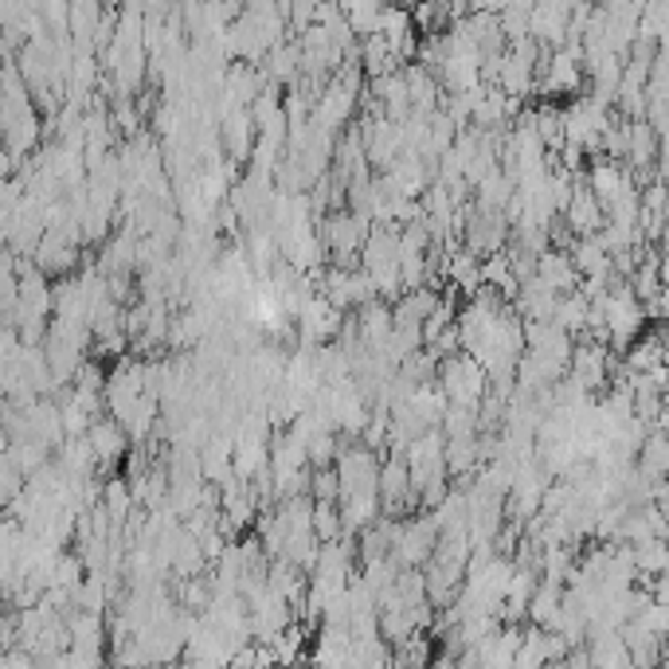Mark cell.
Listing matches in <instances>:
<instances>
[{"instance_id":"5","label":"cell","mask_w":669,"mask_h":669,"mask_svg":"<svg viewBox=\"0 0 669 669\" xmlns=\"http://www.w3.org/2000/svg\"><path fill=\"white\" fill-rule=\"evenodd\" d=\"M560 220L567 223V232H572L575 240L599 235V227H603V208L595 204V197L584 189V181H575L572 200H567V208H564V215H560Z\"/></svg>"},{"instance_id":"9","label":"cell","mask_w":669,"mask_h":669,"mask_svg":"<svg viewBox=\"0 0 669 669\" xmlns=\"http://www.w3.org/2000/svg\"><path fill=\"white\" fill-rule=\"evenodd\" d=\"M438 301H443V294L435 286H420V290L400 294V301L392 306V326H423L435 314Z\"/></svg>"},{"instance_id":"11","label":"cell","mask_w":669,"mask_h":669,"mask_svg":"<svg viewBox=\"0 0 669 669\" xmlns=\"http://www.w3.org/2000/svg\"><path fill=\"white\" fill-rule=\"evenodd\" d=\"M567 258H572L575 275L580 278H610V255L603 251V243L595 240V235H587V240H572Z\"/></svg>"},{"instance_id":"8","label":"cell","mask_w":669,"mask_h":669,"mask_svg":"<svg viewBox=\"0 0 669 669\" xmlns=\"http://www.w3.org/2000/svg\"><path fill=\"white\" fill-rule=\"evenodd\" d=\"M532 275L541 278L544 286H549L552 294H575V286H580V275H575L572 258H567V251H544V255H537V270Z\"/></svg>"},{"instance_id":"6","label":"cell","mask_w":669,"mask_h":669,"mask_svg":"<svg viewBox=\"0 0 669 669\" xmlns=\"http://www.w3.org/2000/svg\"><path fill=\"white\" fill-rule=\"evenodd\" d=\"M537 86H541L544 95H580V86H584V67H580V55L552 52L549 67H544V78Z\"/></svg>"},{"instance_id":"17","label":"cell","mask_w":669,"mask_h":669,"mask_svg":"<svg viewBox=\"0 0 669 669\" xmlns=\"http://www.w3.org/2000/svg\"><path fill=\"white\" fill-rule=\"evenodd\" d=\"M337 474L333 466L326 470H309V501H318V506H337Z\"/></svg>"},{"instance_id":"1","label":"cell","mask_w":669,"mask_h":669,"mask_svg":"<svg viewBox=\"0 0 669 669\" xmlns=\"http://www.w3.org/2000/svg\"><path fill=\"white\" fill-rule=\"evenodd\" d=\"M435 387L443 392L446 407H466V412H478L481 400L489 395V380L478 364L466 357V352H455V357H446L438 361V372H435Z\"/></svg>"},{"instance_id":"2","label":"cell","mask_w":669,"mask_h":669,"mask_svg":"<svg viewBox=\"0 0 669 669\" xmlns=\"http://www.w3.org/2000/svg\"><path fill=\"white\" fill-rule=\"evenodd\" d=\"M435 544H438L435 521H431L427 513H415V517H407V521H400V532H395L387 560H392L400 572H407V567H423L431 556H435Z\"/></svg>"},{"instance_id":"12","label":"cell","mask_w":669,"mask_h":669,"mask_svg":"<svg viewBox=\"0 0 669 669\" xmlns=\"http://www.w3.org/2000/svg\"><path fill=\"white\" fill-rule=\"evenodd\" d=\"M560 603H564V587L537 584V592H532L529 607H524V618H529V623H532L537 630H552V627H556Z\"/></svg>"},{"instance_id":"19","label":"cell","mask_w":669,"mask_h":669,"mask_svg":"<svg viewBox=\"0 0 669 669\" xmlns=\"http://www.w3.org/2000/svg\"><path fill=\"white\" fill-rule=\"evenodd\" d=\"M0 669H9V661H4V654H0Z\"/></svg>"},{"instance_id":"3","label":"cell","mask_w":669,"mask_h":669,"mask_svg":"<svg viewBox=\"0 0 669 669\" xmlns=\"http://www.w3.org/2000/svg\"><path fill=\"white\" fill-rule=\"evenodd\" d=\"M86 446H91V455H95V466H98V474H118V466H121V458L129 455V438H126V431L118 427L114 420H95L91 423V431H86Z\"/></svg>"},{"instance_id":"4","label":"cell","mask_w":669,"mask_h":669,"mask_svg":"<svg viewBox=\"0 0 669 669\" xmlns=\"http://www.w3.org/2000/svg\"><path fill=\"white\" fill-rule=\"evenodd\" d=\"M567 17H572V4H532L529 17V40L537 47H549V52H560L564 47V32H567Z\"/></svg>"},{"instance_id":"14","label":"cell","mask_w":669,"mask_h":669,"mask_svg":"<svg viewBox=\"0 0 669 669\" xmlns=\"http://www.w3.org/2000/svg\"><path fill=\"white\" fill-rule=\"evenodd\" d=\"M270 654H275V669H294L301 654H306V627L290 623V627L270 643Z\"/></svg>"},{"instance_id":"16","label":"cell","mask_w":669,"mask_h":669,"mask_svg":"<svg viewBox=\"0 0 669 669\" xmlns=\"http://www.w3.org/2000/svg\"><path fill=\"white\" fill-rule=\"evenodd\" d=\"M314 537H318V544H329V541H341V513H337V506H318L314 501Z\"/></svg>"},{"instance_id":"7","label":"cell","mask_w":669,"mask_h":669,"mask_svg":"<svg viewBox=\"0 0 669 669\" xmlns=\"http://www.w3.org/2000/svg\"><path fill=\"white\" fill-rule=\"evenodd\" d=\"M584 654H587V666L592 669H630L627 646L618 638V630H587V643H584Z\"/></svg>"},{"instance_id":"10","label":"cell","mask_w":669,"mask_h":669,"mask_svg":"<svg viewBox=\"0 0 669 669\" xmlns=\"http://www.w3.org/2000/svg\"><path fill=\"white\" fill-rule=\"evenodd\" d=\"M223 126H220V138L232 153V161H247L251 149H255V126H251V114L247 110H227L223 114Z\"/></svg>"},{"instance_id":"15","label":"cell","mask_w":669,"mask_h":669,"mask_svg":"<svg viewBox=\"0 0 669 669\" xmlns=\"http://www.w3.org/2000/svg\"><path fill=\"white\" fill-rule=\"evenodd\" d=\"M438 435H443V438H474V435H478V412H466V407H446L443 420H438Z\"/></svg>"},{"instance_id":"18","label":"cell","mask_w":669,"mask_h":669,"mask_svg":"<svg viewBox=\"0 0 669 669\" xmlns=\"http://www.w3.org/2000/svg\"><path fill=\"white\" fill-rule=\"evenodd\" d=\"M4 661H9V669H35V658L28 650H20V646L4 650Z\"/></svg>"},{"instance_id":"13","label":"cell","mask_w":669,"mask_h":669,"mask_svg":"<svg viewBox=\"0 0 669 669\" xmlns=\"http://www.w3.org/2000/svg\"><path fill=\"white\" fill-rule=\"evenodd\" d=\"M83 580H86L83 560H78L75 552H60V556H55L52 587H47V592H63V595H71V599H75V592H78V584H83Z\"/></svg>"}]
</instances>
